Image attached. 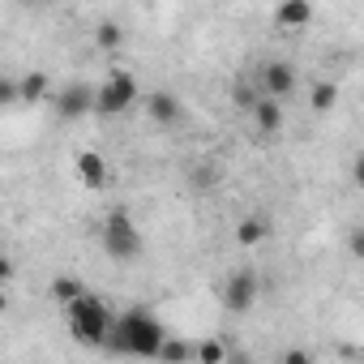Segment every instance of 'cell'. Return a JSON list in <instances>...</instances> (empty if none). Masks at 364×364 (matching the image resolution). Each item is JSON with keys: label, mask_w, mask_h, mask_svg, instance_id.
<instances>
[{"label": "cell", "mask_w": 364, "mask_h": 364, "mask_svg": "<svg viewBox=\"0 0 364 364\" xmlns=\"http://www.w3.org/2000/svg\"><path fill=\"white\" fill-rule=\"evenodd\" d=\"M334 103H338V86H334L330 77L313 82V90H309V107H313L317 116H326V112H334Z\"/></svg>", "instance_id": "4fadbf2b"}, {"label": "cell", "mask_w": 364, "mask_h": 364, "mask_svg": "<svg viewBox=\"0 0 364 364\" xmlns=\"http://www.w3.org/2000/svg\"><path fill=\"white\" fill-rule=\"evenodd\" d=\"M60 313H65L69 334H73L82 347H107V338H112V330H116V317H120V313H112V304H107L103 296H95V291H82V296L69 300Z\"/></svg>", "instance_id": "6da1fadb"}, {"label": "cell", "mask_w": 364, "mask_h": 364, "mask_svg": "<svg viewBox=\"0 0 364 364\" xmlns=\"http://www.w3.org/2000/svg\"><path fill=\"white\" fill-rule=\"evenodd\" d=\"M137 90H141V86H137V77H133L129 69H112V73L95 86V112L107 116V120H112V116H124V112L137 103Z\"/></svg>", "instance_id": "277c9868"}, {"label": "cell", "mask_w": 364, "mask_h": 364, "mask_svg": "<svg viewBox=\"0 0 364 364\" xmlns=\"http://www.w3.org/2000/svg\"><path fill=\"white\" fill-rule=\"evenodd\" d=\"M253 124H257V133L262 137H274L279 129H283V99H274V95H262L257 103H253Z\"/></svg>", "instance_id": "8fae6325"}, {"label": "cell", "mask_w": 364, "mask_h": 364, "mask_svg": "<svg viewBox=\"0 0 364 364\" xmlns=\"http://www.w3.org/2000/svg\"><path fill=\"white\" fill-rule=\"evenodd\" d=\"M163 343H167V330H163V321H159L150 309H129V313H120V317H116V330H112V338H107V347L120 351V355H159Z\"/></svg>", "instance_id": "7a4b0ae2"}, {"label": "cell", "mask_w": 364, "mask_h": 364, "mask_svg": "<svg viewBox=\"0 0 364 364\" xmlns=\"http://www.w3.org/2000/svg\"><path fill=\"white\" fill-rule=\"evenodd\" d=\"M146 116H150V124L171 129V124H180L185 107H180V99H176L171 90H150V95H146Z\"/></svg>", "instance_id": "9c48e42d"}, {"label": "cell", "mask_w": 364, "mask_h": 364, "mask_svg": "<svg viewBox=\"0 0 364 364\" xmlns=\"http://www.w3.org/2000/svg\"><path fill=\"white\" fill-rule=\"evenodd\" d=\"M257 90H262V95H274V99L296 95V69H291L287 60H266L262 73H257Z\"/></svg>", "instance_id": "8992f818"}, {"label": "cell", "mask_w": 364, "mask_h": 364, "mask_svg": "<svg viewBox=\"0 0 364 364\" xmlns=\"http://www.w3.org/2000/svg\"><path fill=\"white\" fill-rule=\"evenodd\" d=\"M99 245H103V253L112 257V262H120V266H129V262H137L141 257V232H137V223H133V215L129 210H112L107 219H103V228H99Z\"/></svg>", "instance_id": "3957f363"}, {"label": "cell", "mask_w": 364, "mask_h": 364, "mask_svg": "<svg viewBox=\"0 0 364 364\" xmlns=\"http://www.w3.org/2000/svg\"><path fill=\"white\" fill-rule=\"evenodd\" d=\"M347 253H351L355 262H364V228H351V232H347Z\"/></svg>", "instance_id": "ffe728a7"}, {"label": "cell", "mask_w": 364, "mask_h": 364, "mask_svg": "<svg viewBox=\"0 0 364 364\" xmlns=\"http://www.w3.org/2000/svg\"><path fill=\"white\" fill-rule=\"evenodd\" d=\"M257 296H262V283H257V270H249V266H236L219 287V300L228 313H249L257 304Z\"/></svg>", "instance_id": "5b68a950"}, {"label": "cell", "mask_w": 364, "mask_h": 364, "mask_svg": "<svg viewBox=\"0 0 364 364\" xmlns=\"http://www.w3.org/2000/svg\"><path fill=\"white\" fill-rule=\"evenodd\" d=\"M18 86H22V99H26V103H39V99H48L52 77H48V73H26Z\"/></svg>", "instance_id": "2e32d148"}, {"label": "cell", "mask_w": 364, "mask_h": 364, "mask_svg": "<svg viewBox=\"0 0 364 364\" xmlns=\"http://www.w3.org/2000/svg\"><path fill=\"white\" fill-rule=\"evenodd\" d=\"M313 22V0H279L274 5V26L283 35H300Z\"/></svg>", "instance_id": "30bf717a"}, {"label": "cell", "mask_w": 364, "mask_h": 364, "mask_svg": "<svg viewBox=\"0 0 364 364\" xmlns=\"http://www.w3.org/2000/svg\"><path fill=\"white\" fill-rule=\"evenodd\" d=\"M351 180H355V185L364 189V150H360V154L351 159Z\"/></svg>", "instance_id": "44dd1931"}, {"label": "cell", "mask_w": 364, "mask_h": 364, "mask_svg": "<svg viewBox=\"0 0 364 364\" xmlns=\"http://www.w3.org/2000/svg\"><path fill=\"white\" fill-rule=\"evenodd\" d=\"M35 5H52V0H35Z\"/></svg>", "instance_id": "603a6c76"}, {"label": "cell", "mask_w": 364, "mask_h": 364, "mask_svg": "<svg viewBox=\"0 0 364 364\" xmlns=\"http://www.w3.org/2000/svg\"><path fill=\"white\" fill-rule=\"evenodd\" d=\"M262 99V90L253 95V86H245V82H236V90H232V103L236 107H245V112H253V103Z\"/></svg>", "instance_id": "d6986e66"}, {"label": "cell", "mask_w": 364, "mask_h": 364, "mask_svg": "<svg viewBox=\"0 0 364 364\" xmlns=\"http://www.w3.org/2000/svg\"><path fill=\"white\" fill-rule=\"evenodd\" d=\"M56 112H60L65 120H77V116L95 112V86H86V82H69L65 90H56Z\"/></svg>", "instance_id": "52a82bcc"}, {"label": "cell", "mask_w": 364, "mask_h": 364, "mask_svg": "<svg viewBox=\"0 0 364 364\" xmlns=\"http://www.w3.org/2000/svg\"><path fill=\"white\" fill-rule=\"evenodd\" d=\"M73 163H77V180H82L86 189L103 193V189L112 185V167H107V159H103L99 150H82V154H77Z\"/></svg>", "instance_id": "ba28073f"}, {"label": "cell", "mask_w": 364, "mask_h": 364, "mask_svg": "<svg viewBox=\"0 0 364 364\" xmlns=\"http://www.w3.org/2000/svg\"><path fill=\"white\" fill-rule=\"evenodd\" d=\"M159 355H163V360H198V347H189V343H176V338H167Z\"/></svg>", "instance_id": "e0dca14e"}, {"label": "cell", "mask_w": 364, "mask_h": 364, "mask_svg": "<svg viewBox=\"0 0 364 364\" xmlns=\"http://www.w3.org/2000/svg\"><path fill=\"white\" fill-rule=\"evenodd\" d=\"M198 360H202V364H223V360H228V347L215 343V338H210V343H198Z\"/></svg>", "instance_id": "ac0fdd59"}, {"label": "cell", "mask_w": 364, "mask_h": 364, "mask_svg": "<svg viewBox=\"0 0 364 364\" xmlns=\"http://www.w3.org/2000/svg\"><path fill=\"white\" fill-rule=\"evenodd\" d=\"M266 232H270V223H266L262 215H245V219L236 223V245H240V249H253V245L266 240Z\"/></svg>", "instance_id": "7c38bea8"}, {"label": "cell", "mask_w": 364, "mask_h": 364, "mask_svg": "<svg viewBox=\"0 0 364 364\" xmlns=\"http://www.w3.org/2000/svg\"><path fill=\"white\" fill-rule=\"evenodd\" d=\"M82 291H86V283H82V279H73V274H56V279L48 283V296H52L60 309H65L69 300H77Z\"/></svg>", "instance_id": "5bb4252c"}, {"label": "cell", "mask_w": 364, "mask_h": 364, "mask_svg": "<svg viewBox=\"0 0 364 364\" xmlns=\"http://www.w3.org/2000/svg\"><path fill=\"white\" fill-rule=\"evenodd\" d=\"M283 360H287V364H304V360H309V351H287Z\"/></svg>", "instance_id": "7402d4cb"}, {"label": "cell", "mask_w": 364, "mask_h": 364, "mask_svg": "<svg viewBox=\"0 0 364 364\" xmlns=\"http://www.w3.org/2000/svg\"><path fill=\"white\" fill-rule=\"evenodd\" d=\"M95 43H99L103 52H116V48L124 43V31H120V22H112V18H103V22L95 26Z\"/></svg>", "instance_id": "9a60e30c"}]
</instances>
